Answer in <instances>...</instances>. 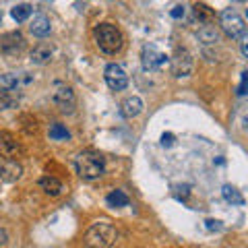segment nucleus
<instances>
[{
	"label": "nucleus",
	"mask_w": 248,
	"mask_h": 248,
	"mask_svg": "<svg viewBox=\"0 0 248 248\" xmlns=\"http://www.w3.org/2000/svg\"><path fill=\"white\" fill-rule=\"evenodd\" d=\"M240 50H242V54L248 58V31H244V33L240 35Z\"/></svg>",
	"instance_id": "25"
},
{
	"label": "nucleus",
	"mask_w": 248,
	"mask_h": 248,
	"mask_svg": "<svg viewBox=\"0 0 248 248\" xmlns=\"http://www.w3.org/2000/svg\"><path fill=\"white\" fill-rule=\"evenodd\" d=\"M168 62V56L164 52H159L155 46H149L147 44L143 52H141V64L147 73H155V71H159L161 66H164Z\"/></svg>",
	"instance_id": "7"
},
{
	"label": "nucleus",
	"mask_w": 248,
	"mask_h": 248,
	"mask_svg": "<svg viewBox=\"0 0 248 248\" xmlns=\"http://www.w3.org/2000/svg\"><path fill=\"white\" fill-rule=\"evenodd\" d=\"M143 99L141 97H137V95H130V97H126L122 102V106H120V112H122V116L124 118H137L139 114L143 112Z\"/></svg>",
	"instance_id": "13"
},
{
	"label": "nucleus",
	"mask_w": 248,
	"mask_h": 248,
	"mask_svg": "<svg viewBox=\"0 0 248 248\" xmlns=\"http://www.w3.org/2000/svg\"><path fill=\"white\" fill-rule=\"evenodd\" d=\"M104 79L108 83V87L114 91H122L128 85V75L124 73V68L120 64H108L104 71Z\"/></svg>",
	"instance_id": "9"
},
{
	"label": "nucleus",
	"mask_w": 248,
	"mask_h": 248,
	"mask_svg": "<svg viewBox=\"0 0 248 248\" xmlns=\"http://www.w3.org/2000/svg\"><path fill=\"white\" fill-rule=\"evenodd\" d=\"M52 102L60 108V112L73 114L75 106H77L75 91L68 87L66 83H54V87H52Z\"/></svg>",
	"instance_id": "5"
},
{
	"label": "nucleus",
	"mask_w": 248,
	"mask_h": 248,
	"mask_svg": "<svg viewBox=\"0 0 248 248\" xmlns=\"http://www.w3.org/2000/svg\"><path fill=\"white\" fill-rule=\"evenodd\" d=\"M23 176V168L17 164V159H2L0 161V180L2 182H15Z\"/></svg>",
	"instance_id": "12"
},
{
	"label": "nucleus",
	"mask_w": 248,
	"mask_h": 248,
	"mask_svg": "<svg viewBox=\"0 0 248 248\" xmlns=\"http://www.w3.org/2000/svg\"><path fill=\"white\" fill-rule=\"evenodd\" d=\"M31 11H33V9H31L29 4H17V6H13L11 15H13V19L17 23H23V21H27L31 17Z\"/></svg>",
	"instance_id": "22"
},
{
	"label": "nucleus",
	"mask_w": 248,
	"mask_h": 248,
	"mask_svg": "<svg viewBox=\"0 0 248 248\" xmlns=\"http://www.w3.org/2000/svg\"><path fill=\"white\" fill-rule=\"evenodd\" d=\"M68 137L71 135H68V130L62 124H52L50 126V139H54V141H66Z\"/></svg>",
	"instance_id": "23"
},
{
	"label": "nucleus",
	"mask_w": 248,
	"mask_h": 248,
	"mask_svg": "<svg viewBox=\"0 0 248 248\" xmlns=\"http://www.w3.org/2000/svg\"><path fill=\"white\" fill-rule=\"evenodd\" d=\"M161 145H166V147L174 145V135L172 133H164V137H161Z\"/></svg>",
	"instance_id": "28"
},
{
	"label": "nucleus",
	"mask_w": 248,
	"mask_h": 248,
	"mask_svg": "<svg viewBox=\"0 0 248 248\" xmlns=\"http://www.w3.org/2000/svg\"><path fill=\"white\" fill-rule=\"evenodd\" d=\"M192 13H195V19L199 23H203V25H207V23H213V19H215L213 9H209V6L203 4V2H197L195 6H192Z\"/></svg>",
	"instance_id": "18"
},
{
	"label": "nucleus",
	"mask_w": 248,
	"mask_h": 248,
	"mask_svg": "<svg viewBox=\"0 0 248 248\" xmlns=\"http://www.w3.org/2000/svg\"><path fill=\"white\" fill-rule=\"evenodd\" d=\"M31 81H33V77L29 73H6V75H0V89L15 93L23 89L25 85H29Z\"/></svg>",
	"instance_id": "10"
},
{
	"label": "nucleus",
	"mask_w": 248,
	"mask_h": 248,
	"mask_svg": "<svg viewBox=\"0 0 248 248\" xmlns=\"http://www.w3.org/2000/svg\"><path fill=\"white\" fill-rule=\"evenodd\" d=\"M197 37H199V42H203L205 46H217V44L221 42L219 29H217L215 25H211V23H207V25L201 27L197 31Z\"/></svg>",
	"instance_id": "14"
},
{
	"label": "nucleus",
	"mask_w": 248,
	"mask_h": 248,
	"mask_svg": "<svg viewBox=\"0 0 248 248\" xmlns=\"http://www.w3.org/2000/svg\"><path fill=\"white\" fill-rule=\"evenodd\" d=\"M238 2H244V0H238Z\"/></svg>",
	"instance_id": "32"
},
{
	"label": "nucleus",
	"mask_w": 248,
	"mask_h": 248,
	"mask_svg": "<svg viewBox=\"0 0 248 248\" xmlns=\"http://www.w3.org/2000/svg\"><path fill=\"white\" fill-rule=\"evenodd\" d=\"M31 33H33L35 37H46V35H50V31H52V25H50V19L46 17V15H35L33 21H31Z\"/></svg>",
	"instance_id": "16"
},
{
	"label": "nucleus",
	"mask_w": 248,
	"mask_h": 248,
	"mask_svg": "<svg viewBox=\"0 0 248 248\" xmlns=\"http://www.w3.org/2000/svg\"><path fill=\"white\" fill-rule=\"evenodd\" d=\"M170 15H172L174 19H182L184 15H186V9H184V6H174L172 13H170Z\"/></svg>",
	"instance_id": "27"
},
{
	"label": "nucleus",
	"mask_w": 248,
	"mask_h": 248,
	"mask_svg": "<svg viewBox=\"0 0 248 248\" xmlns=\"http://www.w3.org/2000/svg\"><path fill=\"white\" fill-rule=\"evenodd\" d=\"M106 201L110 207H126L128 205V197H126V192H122V190H112L110 195L106 197Z\"/></svg>",
	"instance_id": "21"
},
{
	"label": "nucleus",
	"mask_w": 248,
	"mask_h": 248,
	"mask_svg": "<svg viewBox=\"0 0 248 248\" xmlns=\"http://www.w3.org/2000/svg\"><path fill=\"white\" fill-rule=\"evenodd\" d=\"M93 37H95V44L97 48L102 50L104 54H118L124 48V35L122 31L112 25V23H102L97 25L95 31H93Z\"/></svg>",
	"instance_id": "1"
},
{
	"label": "nucleus",
	"mask_w": 248,
	"mask_h": 248,
	"mask_svg": "<svg viewBox=\"0 0 248 248\" xmlns=\"http://www.w3.org/2000/svg\"><path fill=\"white\" fill-rule=\"evenodd\" d=\"M246 130H248V120H246Z\"/></svg>",
	"instance_id": "30"
},
{
	"label": "nucleus",
	"mask_w": 248,
	"mask_h": 248,
	"mask_svg": "<svg viewBox=\"0 0 248 248\" xmlns=\"http://www.w3.org/2000/svg\"><path fill=\"white\" fill-rule=\"evenodd\" d=\"M116 238H118V232H116V228L110 221H97L85 234V246L108 248L116 242Z\"/></svg>",
	"instance_id": "3"
},
{
	"label": "nucleus",
	"mask_w": 248,
	"mask_h": 248,
	"mask_svg": "<svg viewBox=\"0 0 248 248\" xmlns=\"http://www.w3.org/2000/svg\"><path fill=\"white\" fill-rule=\"evenodd\" d=\"M221 195H223V199H226L230 205H238V207L244 205V197H242V192H240L236 186L226 184V186L221 188Z\"/></svg>",
	"instance_id": "19"
},
{
	"label": "nucleus",
	"mask_w": 248,
	"mask_h": 248,
	"mask_svg": "<svg viewBox=\"0 0 248 248\" xmlns=\"http://www.w3.org/2000/svg\"><path fill=\"white\" fill-rule=\"evenodd\" d=\"M23 48H25V37L19 31L4 33L0 37V54H4V56H19Z\"/></svg>",
	"instance_id": "8"
},
{
	"label": "nucleus",
	"mask_w": 248,
	"mask_h": 248,
	"mask_svg": "<svg viewBox=\"0 0 248 248\" xmlns=\"http://www.w3.org/2000/svg\"><path fill=\"white\" fill-rule=\"evenodd\" d=\"M236 93H238V95H246V93H248V73H242V81H240Z\"/></svg>",
	"instance_id": "24"
},
{
	"label": "nucleus",
	"mask_w": 248,
	"mask_h": 248,
	"mask_svg": "<svg viewBox=\"0 0 248 248\" xmlns=\"http://www.w3.org/2000/svg\"><path fill=\"white\" fill-rule=\"evenodd\" d=\"M0 21H2V15H0Z\"/></svg>",
	"instance_id": "33"
},
{
	"label": "nucleus",
	"mask_w": 248,
	"mask_h": 248,
	"mask_svg": "<svg viewBox=\"0 0 248 248\" xmlns=\"http://www.w3.org/2000/svg\"><path fill=\"white\" fill-rule=\"evenodd\" d=\"M40 186L44 188L46 195H50V197H58L62 192V182L58 180L56 176H44V178H40Z\"/></svg>",
	"instance_id": "17"
},
{
	"label": "nucleus",
	"mask_w": 248,
	"mask_h": 248,
	"mask_svg": "<svg viewBox=\"0 0 248 248\" xmlns=\"http://www.w3.org/2000/svg\"><path fill=\"white\" fill-rule=\"evenodd\" d=\"M23 153V147L15 141V137L4 133V130H0V155L2 157H19Z\"/></svg>",
	"instance_id": "11"
},
{
	"label": "nucleus",
	"mask_w": 248,
	"mask_h": 248,
	"mask_svg": "<svg viewBox=\"0 0 248 248\" xmlns=\"http://www.w3.org/2000/svg\"><path fill=\"white\" fill-rule=\"evenodd\" d=\"M205 228L211 230V232H213V230L217 232V230H221V221H217V219H207V221H205Z\"/></svg>",
	"instance_id": "26"
},
{
	"label": "nucleus",
	"mask_w": 248,
	"mask_h": 248,
	"mask_svg": "<svg viewBox=\"0 0 248 248\" xmlns=\"http://www.w3.org/2000/svg\"><path fill=\"white\" fill-rule=\"evenodd\" d=\"M52 56H54V50L50 48V46L40 44V46H35V48L31 50V54H29V60L33 62V64H40V66H44V64H48V62L52 60Z\"/></svg>",
	"instance_id": "15"
},
{
	"label": "nucleus",
	"mask_w": 248,
	"mask_h": 248,
	"mask_svg": "<svg viewBox=\"0 0 248 248\" xmlns=\"http://www.w3.org/2000/svg\"><path fill=\"white\" fill-rule=\"evenodd\" d=\"M219 27H221V31L228 37H232V40H236V37H240L246 31L244 19L240 17L236 11H232V9L221 11V15H219Z\"/></svg>",
	"instance_id": "4"
},
{
	"label": "nucleus",
	"mask_w": 248,
	"mask_h": 248,
	"mask_svg": "<svg viewBox=\"0 0 248 248\" xmlns=\"http://www.w3.org/2000/svg\"><path fill=\"white\" fill-rule=\"evenodd\" d=\"M246 17H248V9H246Z\"/></svg>",
	"instance_id": "31"
},
{
	"label": "nucleus",
	"mask_w": 248,
	"mask_h": 248,
	"mask_svg": "<svg viewBox=\"0 0 248 248\" xmlns=\"http://www.w3.org/2000/svg\"><path fill=\"white\" fill-rule=\"evenodd\" d=\"M17 104L19 97H15V93L0 89V110H13V108H17Z\"/></svg>",
	"instance_id": "20"
},
{
	"label": "nucleus",
	"mask_w": 248,
	"mask_h": 248,
	"mask_svg": "<svg viewBox=\"0 0 248 248\" xmlns=\"http://www.w3.org/2000/svg\"><path fill=\"white\" fill-rule=\"evenodd\" d=\"M9 242V234H6V230H0V246H6Z\"/></svg>",
	"instance_id": "29"
},
{
	"label": "nucleus",
	"mask_w": 248,
	"mask_h": 248,
	"mask_svg": "<svg viewBox=\"0 0 248 248\" xmlns=\"http://www.w3.org/2000/svg\"><path fill=\"white\" fill-rule=\"evenodd\" d=\"M75 168L83 180H99L106 174V159L95 151H83L75 157Z\"/></svg>",
	"instance_id": "2"
},
{
	"label": "nucleus",
	"mask_w": 248,
	"mask_h": 248,
	"mask_svg": "<svg viewBox=\"0 0 248 248\" xmlns=\"http://www.w3.org/2000/svg\"><path fill=\"white\" fill-rule=\"evenodd\" d=\"M170 68H172V75L176 79L190 77L192 71H195V58H192V54L188 50H176L172 62H170Z\"/></svg>",
	"instance_id": "6"
}]
</instances>
